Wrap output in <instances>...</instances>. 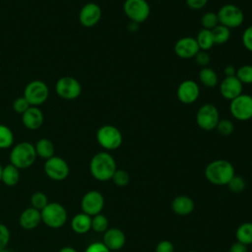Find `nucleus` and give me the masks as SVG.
<instances>
[{
    "mask_svg": "<svg viewBox=\"0 0 252 252\" xmlns=\"http://www.w3.org/2000/svg\"><path fill=\"white\" fill-rule=\"evenodd\" d=\"M117 169L114 158L106 151L98 152L93 156L90 161V172L97 181L110 180Z\"/></svg>",
    "mask_w": 252,
    "mask_h": 252,
    "instance_id": "obj_1",
    "label": "nucleus"
},
{
    "mask_svg": "<svg viewBox=\"0 0 252 252\" xmlns=\"http://www.w3.org/2000/svg\"><path fill=\"white\" fill-rule=\"evenodd\" d=\"M206 179L214 185H226L235 175L234 166L226 159H215L207 164L204 171Z\"/></svg>",
    "mask_w": 252,
    "mask_h": 252,
    "instance_id": "obj_2",
    "label": "nucleus"
},
{
    "mask_svg": "<svg viewBox=\"0 0 252 252\" xmlns=\"http://www.w3.org/2000/svg\"><path fill=\"white\" fill-rule=\"evenodd\" d=\"M37 156L35 153L34 145L30 142H20L12 147L9 155L10 163L18 167L19 169H26L31 167Z\"/></svg>",
    "mask_w": 252,
    "mask_h": 252,
    "instance_id": "obj_3",
    "label": "nucleus"
},
{
    "mask_svg": "<svg viewBox=\"0 0 252 252\" xmlns=\"http://www.w3.org/2000/svg\"><path fill=\"white\" fill-rule=\"evenodd\" d=\"M41 222L49 228H60L68 220V214L65 207L57 202H49L45 208L40 211Z\"/></svg>",
    "mask_w": 252,
    "mask_h": 252,
    "instance_id": "obj_4",
    "label": "nucleus"
},
{
    "mask_svg": "<svg viewBox=\"0 0 252 252\" xmlns=\"http://www.w3.org/2000/svg\"><path fill=\"white\" fill-rule=\"evenodd\" d=\"M95 138L98 145L106 152L117 150L123 142L121 131L110 124L100 126L96 131Z\"/></svg>",
    "mask_w": 252,
    "mask_h": 252,
    "instance_id": "obj_5",
    "label": "nucleus"
},
{
    "mask_svg": "<svg viewBox=\"0 0 252 252\" xmlns=\"http://www.w3.org/2000/svg\"><path fill=\"white\" fill-rule=\"evenodd\" d=\"M219 23L229 30L240 27L244 22L243 11L235 4H224L217 12Z\"/></svg>",
    "mask_w": 252,
    "mask_h": 252,
    "instance_id": "obj_6",
    "label": "nucleus"
},
{
    "mask_svg": "<svg viewBox=\"0 0 252 252\" xmlns=\"http://www.w3.org/2000/svg\"><path fill=\"white\" fill-rule=\"evenodd\" d=\"M123 11L131 22L140 25L148 20L151 14V6L147 0H125Z\"/></svg>",
    "mask_w": 252,
    "mask_h": 252,
    "instance_id": "obj_7",
    "label": "nucleus"
},
{
    "mask_svg": "<svg viewBox=\"0 0 252 252\" xmlns=\"http://www.w3.org/2000/svg\"><path fill=\"white\" fill-rule=\"evenodd\" d=\"M220 119L219 109L213 103L203 104L196 112V123L205 131L215 130Z\"/></svg>",
    "mask_w": 252,
    "mask_h": 252,
    "instance_id": "obj_8",
    "label": "nucleus"
},
{
    "mask_svg": "<svg viewBox=\"0 0 252 252\" xmlns=\"http://www.w3.org/2000/svg\"><path fill=\"white\" fill-rule=\"evenodd\" d=\"M23 95L32 106H39L47 100L49 89L43 81L33 80L26 86Z\"/></svg>",
    "mask_w": 252,
    "mask_h": 252,
    "instance_id": "obj_9",
    "label": "nucleus"
},
{
    "mask_svg": "<svg viewBox=\"0 0 252 252\" xmlns=\"http://www.w3.org/2000/svg\"><path fill=\"white\" fill-rule=\"evenodd\" d=\"M229 112L239 121H247L252 118V95L241 94L229 101Z\"/></svg>",
    "mask_w": 252,
    "mask_h": 252,
    "instance_id": "obj_10",
    "label": "nucleus"
},
{
    "mask_svg": "<svg viewBox=\"0 0 252 252\" xmlns=\"http://www.w3.org/2000/svg\"><path fill=\"white\" fill-rule=\"evenodd\" d=\"M43 170L45 175L54 181H63L70 173L69 164L63 158L58 156H53L46 159L43 164Z\"/></svg>",
    "mask_w": 252,
    "mask_h": 252,
    "instance_id": "obj_11",
    "label": "nucleus"
},
{
    "mask_svg": "<svg viewBox=\"0 0 252 252\" xmlns=\"http://www.w3.org/2000/svg\"><path fill=\"white\" fill-rule=\"evenodd\" d=\"M55 92L59 97L65 100H73L80 96L82 86L76 78L64 76L57 80L55 84Z\"/></svg>",
    "mask_w": 252,
    "mask_h": 252,
    "instance_id": "obj_12",
    "label": "nucleus"
},
{
    "mask_svg": "<svg viewBox=\"0 0 252 252\" xmlns=\"http://www.w3.org/2000/svg\"><path fill=\"white\" fill-rule=\"evenodd\" d=\"M103 207H104V197L99 191L90 190L82 197V200H81L82 212L91 217L100 214Z\"/></svg>",
    "mask_w": 252,
    "mask_h": 252,
    "instance_id": "obj_13",
    "label": "nucleus"
},
{
    "mask_svg": "<svg viewBox=\"0 0 252 252\" xmlns=\"http://www.w3.org/2000/svg\"><path fill=\"white\" fill-rule=\"evenodd\" d=\"M176 95L180 102L184 104H191L195 102L200 95L199 85L193 80H184L178 85Z\"/></svg>",
    "mask_w": 252,
    "mask_h": 252,
    "instance_id": "obj_14",
    "label": "nucleus"
},
{
    "mask_svg": "<svg viewBox=\"0 0 252 252\" xmlns=\"http://www.w3.org/2000/svg\"><path fill=\"white\" fill-rule=\"evenodd\" d=\"M101 8L94 2L85 4L79 12V22L85 28L94 27L101 18Z\"/></svg>",
    "mask_w": 252,
    "mask_h": 252,
    "instance_id": "obj_15",
    "label": "nucleus"
},
{
    "mask_svg": "<svg viewBox=\"0 0 252 252\" xmlns=\"http://www.w3.org/2000/svg\"><path fill=\"white\" fill-rule=\"evenodd\" d=\"M174 53L182 59H190L200 50L195 37L183 36L179 38L174 44Z\"/></svg>",
    "mask_w": 252,
    "mask_h": 252,
    "instance_id": "obj_16",
    "label": "nucleus"
},
{
    "mask_svg": "<svg viewBox=\"0 0 252 252\" xmlns=\"http://www.w3.org/2000/svg\"><path fill=\"white\" fill-rule=\"evenodd\" d=\"M219 90L220 95L230 101L242 94L243 85L235 76L224 77L219 85Z\"/></svg>",
    "mask_w": 252,
    "mask_h": 252,
    "instance_id": "obj_17",
    "label": "nucleus"
},
{
    "mask_svg": "<svg viewBox=\"0 0 252 252\" xmlns=\"http://www.w3.org/2000/svg\"><path fill=\"white\" fill-rule=\"evenodd\" d=\"M126 242L125 233L117 227L108 228L102 236V243L110 250L117 251L123 248Z\"/></svg>",
    "mask_w": 252,
    "mask_h": 252,
    "instance_id": "obj_18",
    "label": "nucleus"
},
{
    "mask_svg": "<svg viewBox=\"0 0 252 252\" xmlns=\"http://www.w3.org/2000/svg\"><path fill=\"white\" fill-rule=\"evenodd\" d=\"M44 116L38 106H31L22 114V123L29 130H37L43 124Z\"/></svg>",
    "mask_w": 252,
    "mask_h": 252,
    "instance_id": "obj_19",
    "label": "nucleus"
},
{
    "mask_svg": "<svg viewBox=\"0 0 252 252\" xmlns=\"http://www.w3.org/2000/svg\"><path fill=\"white\" fill-rule=\"evenodd\" d=\"M41 222L40 211L29 207L25 209L19 217V224L25 230H32L36 228Z\"/></svg>",
    "mask_w": 252,
    "mask_h": 252,
    "instance_id": "obj_20",
    "label": "nucleus"
},
{
    "mask_svg": "<svg viewBox=\"0 0 252 252\" xmlns=\"http://www.w3.org/2000/svg\"><path fill=\"white\" fill-rule=\"evenodd\" d=\"M195 208L194 201L186 195L176 196L171 202V209L178 216L190 215Z\"/></svg>",
    "mask_w": 252,
    "mask_h": 252,
    "instance_id": "obj_21",
    "label": "nucleus"
},
{
    "mask_svg": "<svg viewBox=\"0 0 252 252\" xmlns=\"http://www.w3.org/2000/svg\"><path fill=\"white\" fill-rule=\"evenodd\" d=\"M71 228L77 234H85L92 229V217L85 213L76 214L71 220Z\"/></svg>",
    "mask_w": 252,
    "mask_h": 252,
    "instance_id": "obj_22",
    "label": "nucleus"
},
{
    "mask_svg": "<svg viewBox=\"0 0 252 252\" xmlns=\"http://www.w3.org/2000/svg\"><path fill=\"white\" fill-rule=\"evenodd\" d=\"M20 181V169L15 165L8 163L3 166L2 175H1V182L8 186L13 187L17 185Z\"/></svg>",
    "mask_w": 252,
    "mask_h": 252,
    "instance_id": "obj_23",
    "label": "nucleus"
},
{
    "mask_svg": "<svg viewBox=\"0 0 252 252\" xmlns=\"http://www.w3.org/2000/svg\"><path fill=\"white\" fill-rule=\"evenodd\" d=\"M34 149H35L36 156L44 160L55 156L54 144L47 138H41L38 141H36L34 145Z\"/></svg>",
    "mask_w": 252,
    "mask_h": 252,
    "instance_id": "obj_24",
    "label": "nucleus"
},
{
    "mask_svg": "<svg viewBox=\"0 0 252 252\" xmlns=\"http://www.w3.org/2000/svg\"><path fill=\"white\" fill-rule=\"evenodd\" d=\"M199 81L207 88H214L219 84V77L216 71L210 67H203L199 71Z\"/></svg>",
    "mask_w": 252,
    "mask_h": 252,
    "instance_id": "obj_25",
    "label": "nucleus"
},
{
    "mask_svg": "<svg viewBox=\"0 0 252 252\" xmlns=\"http://www.w3.org/2000/svg\"><path fill=\"white\" fill-rule=\"evenodd\" d=\"M236 240L246 246L252 244V222L246 221L241 223L235 231Z\"/></svg>",
    "mask_w": 252,
    "mask_h": 252,
    "instance_id": "obj_26",
    "label": "nucleus"
},
{
    "mask_svg": "<svg viewBox=\"0 0 252 252\" xmlns=\"http://www.w3.org/2000/svg\"><path fill=\"white\" fill-rule=\"evenodd\" d=\"M195 38L200 50L208 51L215 45L213 33H212V31L210 30H205V29L200 30Z\"/></svg>",
    "mask_w": 252,
    "mask_h": 252,
    "instance_id": "obj_27",
    "label": "nucleus"
},
{
    "mask_svg": "<svg viewBox=\"0 0 252 252\" xmlns=\"http://www.w3.org/2000/svg\"><path fill=\"white\" fill-rule=\"evenodd\" d=\"M212 33H213L215 44L217 45H222L226 43L229 40L230 34H231L230 30L220 24H219L217 27H215L212 30Z\"/></svg>",
    "mask_w": 252,
    "mask_h": 252,
    "instance_id": "obj_28",
    "label": "nucleus"
},
{
    "mask_svg": "<svg viewBox=\"0 0 252 252\" xmlns=\"http://www.w3.org/2000/svg\"><path fill=\"white\" fill-rule=\"evenodd\" d=\"M14 145L13 131L6 125L0 124V150H6Z\"/></svg>",
    "mask_w": 252,
    "mask_h": 252,
    "instance_id": "obj_29",
    "label": "nucleus"
},
{
    "mask_svg": "<svg viewBox=\"0 0 252 252\" xmlns=\"http://www.w3.org/2000/svg\"><path fill=\"white\" fill-rule=\"evenodd\" d=\"M92 229L97 233H104L108 229L107 218L101 213L92 217Z\"/></svg>",
    "mask_w": 252,
    "mask_h": 252,
    "instance_id": "obj_30",
    "label": "nucleus"
},
{
    "mask_svg": "<svg viewBox=\"0 0 252 252\" xmlns=\"http://www.w3.org/2000/svg\"><path fill=\"white\" fill-rule=\"evenodd\" d=\"M30 203H31V207L38 211H41L43 208H45V206L49 203V201H48L47 195L44 192L36 191L32 194Z\"/></svg>",
    "mask_w": 252,
    "mask_h": 252,
    "instance_id": "obj_31",
    "label": "nucleus"
},
{
    "mask_svg": "<svg viewBox=\"0 0 252 252\" xmlns=\"http://www.w3.org/2000/svg\"><path fill=\"white\" fill-rule=\"evenodd\" d=\"M235 77L242 85H252V65L245 64L237 68Z\"/></svg>",
    "mask_w": 252,
    "mask_h": 252,
    "instance_id": "obj_32",
    "label": "nucleus"
},
{
    "mask_svg": "<svg viewBox=\"0 0 252 252\" xmlns=\"http://www.w3.org/2000/svg\"><path fill=\"white\" fill-rule=\"evenodd\" d=\"M200 22H201L203 29L210 30V31H212L215 27H217L220 24L217 13L212 12V11L206 12L205 14H203Z\"/></svg>",
    "mask_w": 252,
    "mask_h": 252,
    "instance_id": "obj_33",
    "label": "nucleus"
},
{
    "mask_svg": "<svg viewBox=\"0 0 252 252\" xmlns=\"http://www.w3.org/2000/svg\"><path fill=\"white\" fill-rule=\"evenodd\" d=\"M216 129L221 136H229L234 131V124L230 119H220Z\"/></svg>",
    "mask_w": 252,
    "mask_h": 252,
    "instance_id": "obj_34",
    "label": "nucleus"
},
{
    "mask_svg": "<svg viewBox=\"0 0 252 252\" xmlns=\"http://www.w3.org/2000/svg\"><path fill=\"white\" fill-rule=\"evenodd\" d=\"M111 180L113 181V183L119 187H123L126 186L129 181H130V175L128 174V172L124 169H116Z\"/></svg>",
    "mask_w": 252,
    "mask_h": 252,
    "instance_id": "obj_35",
    "label": "nucleus"
},
{
    "mask_svg": "<svg viewBox=\"0 0 252 252\" xmlns=\"http://www.w3.org/2000/svg\"><path fill=\"white\" fill-rule=\"evenodd\" d=\"M226 186L228 187V189L231 192H233V193H240V192H242L245 189L246 183H245V180L241 176L234 175L229 180V182L226 184Z\"/></svg>",
    "mask_w": 252,
    "mask_h": 252,
    "instance_id": "obj_36",
    "label": "nucleus"
},
{
    "mask_svg": "<svg viewBox=\"0 0 252 252\" xmlns=\"http://www.w3.org/2000/svg\"><path fill=\"white\" fill-rule=\"evenodd\" d=\"M32 105L29 103V101L26 99L24 95L17 97L13 102V109L15 112L19 114H23L25 111H27Z\"/></svg>",
    "mask_w": 252,
    "mask_h": 252,
    "instance_id": "obj_37",
    "label": "nucleus"
},
{
    "mask_svg": "<svg viewBox=\"0 0 252 252\" xmlns=\"http://www.w3.org/2000/svg\"><path fill=\"white\" fill-rule=\"evenodd\" d=\"M11 238V232L7 225L0 222V250L7 248Z\"/></svg>",
    "mask_w": 252,
    "mask_h": 252,
    "instance_id": "obj_38",
    "label": "nucleus"
},
{
    "mask_svg": "<svg viewBox=\"0 0 252 252\" xmlns=\"http://www.w3.org/2000/svg\"><path fill=\"white\" fill-rule=\"evenodd\" d=\"M241 40L245 49L252 52V25L243 31Z\"/></svg>",
    "mask_w": 252,
    "mask_h": 252,
    "instance_id": "obj_39",
    "label": "nucleus"
},
{
    "mask_svg": "<svg viewBox=\"0 0 252 252\" xmlns=\"http://www.w3.org/2000/svg\"><path fill=\"white\" fill-rule=\"evenodd\" d=\"M194 58L196 63L201 67H207L211 62V55L204 50H199Z\"/></svg>",
    "mask_w": 252,
    "mask_h": 252,
    "instance_id": "obj_40",
    "label": "nucleus"
},
{
    "mask_svg": "<svg viewBox=\"0 0 252 252\" xmlns=\"http://www.w3.org/2000/svg\"><path fill=\"white\" fill-rule=\"evenodd\" d=\"M85 252H111L103 243L95 241L87 246Z\"/></svg>",
    "mask_w": 252,
    "mask_h": 252,
    "instance_id": "obj_41",
    "label": "nucleus"
},
{
    "mask_svg": "<svg viewBox=\"0 0 252 252\" xmlns=\"http://www.w3.org/2000/svg\"><path fill=\"white\" fill-rule=\"evenodd\" d=\"M156 252H174V246L169 240H161L156 246Z\"/></svg>",
    "mask_w": 252,
    "mask_h": 252,
    "instance_id": "obj_42",
    "label": "nucleus"
},
{
    "mask_svg": "<svg viewBox=\"0 0 252 252\" xmlns=\"http://www.w3.org/2000/svg\"><path fill=\"white\" fill-rule=\"evenodd\" d=\"M209 0H186L187 6L192 10H201L207 4Z\"/></svg>",
    "mask_w": 252,
    "mask_h": 252,
    "instance_id": "obj_43",
    "label": "nucleus"
},
{
    "mask_svg": "<svg viewBox=\"0 0 252 252\" xmlns=\"http://www.w3.org/2000/svg\"><path fill=\"white\" fill-rule=\"evenodd\" d=\"M228 252H247V246L236 241L229 247Z\"/></svg>",
    "mask_w": 252,
    "mask_h": 252,
    "instance_id": "obj_44",
    "label": "nucleus"
},
{
    "mask_svg": "<svg viewBox=\"0 0 252 252\" xmlns=\"http://www.w3.org/2000/svg\"><path fill=\"white\" fill-rule=\"evenodd\" d=\"M223 74L224 77H232L236 74V68L233 65H226L223 68Z\"/></svg>",
    "mask_w": 252,
    "mask_h": 252,
    "instance_id": "obj_45",
    "label": "nucleus"
},
{
    "mask_svg": "<svg viewBox=\"0 0 252 252\" xmlns=\"http://www.w3.org/2000/svg\"><path fill=\"white\" fill-rule=\"evenodd\" d=\"M127 29L130 32H137L139 30V24L135 23V22H129L127 25Z\"/></svg>",
    "mask_w": 252,
    "mask_h": 252,
    "instance_id": "obj_46",
    "label": "nucleus"
},
{
    "mask_svg": "<svg viewBox=\"0 0 252 252\" xmlns=\"http://www.w3.org/2000/svg\"><path fill=\"white\" fill-rule=\"evenodd\" d=\"M58 252H78L74 247L71 246H64Z\"/></svg>",
    "mask_w": 252,
    "mask_h": 252,
    "instance_id": "obj_47",
    "label": "nucleus"
},
{
    "mask_svg": "<svg viewBox=\"0 0 252 252\" xmlns=\"http://www.w3.org/2000/svg\"><path fill=\"white\" fill-rule=\"evenodd\" d=\"M0 252H14V251H12V250H10V249H7V248H5V249H3V250H0Z\"/></svg>",
    "mask_w": 252,
    "mask_h": 252,
    "instance_id": "obj_48",
    "label": "nucleus"
},
{
    "mask_svg": "<svg viewBox=\"0 0 252 252\" xmlns=\"http://www.w3.org/2000/svg\"><path fill=\"white\" fill-rule=\"evenodd\" d=\"M2 169H3V166L0 164V181H1V175H2Z\"/></svg>",
    "mask_w": 252,
    "mask_h": 252,
    "instance_id": "obj_49",
    "label": "nucleus"
},
{
    "mask_svg": "<svg viewBox=\"0 0 252 252\" xmlns=\"http://www.w3.org/2000/svg\"><path fill=\"white\" fill-rule=\"evenodd\" d=\"M187 252H196V251H187Z\"/></svg>",
    "mask_w": 252,
    "mask_h": 252,
    "instance_id": "obj_50",
    "label": "nucleus"
},
{
    "mask_svg": "<svg viewBox=\"0 0 252 252\" xmlns=\"http://www.w3.org/2000/svg\"><path fill=\"white\" fill-rule=\"evenodd\" d=\"M0 124H1V122H0Z\"/></svg>",
    "mask_w": 252,
    "mask_h": 252,
    "instance_id": "obj_51",
    "label": "nucleus"
}]
</instances>
